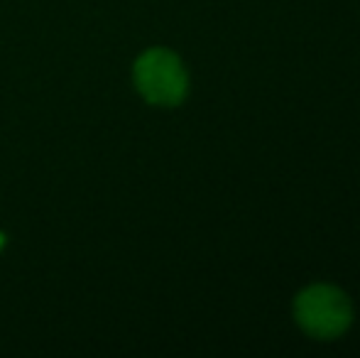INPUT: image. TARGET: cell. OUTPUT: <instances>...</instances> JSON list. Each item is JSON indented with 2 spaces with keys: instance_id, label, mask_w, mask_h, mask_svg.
Returning a JSON list of instances; mask_svg holds the SVG:
<instances>
[{
  "instance_id": "6da1fadb",
  "label": "cell",
  "mask_w": 360,
  "mask_h": 358,
  "mask_svg": "<svg viewBox=\"0 0 360 358\" xmlns=\"http://www.w3.org/2000/svg\"><path fill=\"white\" fill-rule=\"evenodd\" d=\"M294 317L307 334L316 339H333L351 324V305L346 295L331 285H314L294 302Z\"/></svg>"
},
{
  "instance_id": "7a4b0ae2",
  "label": "cell",
  "mask_w": 360,
  "mask_h": 358,
  "mask_svg": "<svg viewBox=\"0 0 360 358\" xmlns=\"http://www.w3.org/2000/svg\"><path fill=\"white\" fill-rule=\"evenodd\" d=\"M135 82L150 103L174 106L186 94V72L167 49H150L135 64Z\"/></svg>"
}]
</instances>
